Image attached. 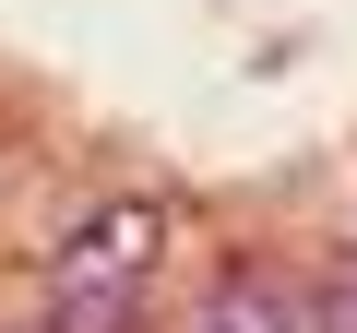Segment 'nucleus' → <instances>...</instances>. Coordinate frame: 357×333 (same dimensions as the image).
I'll return each mask as SVG.
<instances>
[{
  "instance_id": "f257e3e1",
  "label": "nucleus",
  "mask_w": 357,
  "mask_h": 333,
  "mask_svg": "<svg viewBox=\"0 0 357 333\" xmlns=\"http://www.w3.org/2000/svg\"><path fill=\"white\" fill-rule=\"evenodd\" d=\"M155 250H167V203H107V215H84V226L60 238V262H48V309L84 321V333H131Z\"/></svg>"
},
{
  "instance_id": "f03ea898",
  "label": "nucleus",
  "mask_w": 357,
  "mask_h": 333,
  "mask_svg": "<svg viewBox=\"0 0 357 333\" xmlns=\"http://www.w3.org/2000/svg\"><path fill=\"white\" fill-rule=\"evenodd\" d=\"M191 333H310V286H274V274H227V286L191 309Z\"/></svg>"
},
{
  "instance_id": "7ed1b4c3",
  "label": "nucleus",
  "mask_w": 357,
  "mask_h": 333,
  "mask_svg": "<svg viewBox=\"0 0 357 333\" xmlns=\"http://www.w3.org/2000/svg\"><path fill=\"white\" fill-rule=\"evenodd\" d=\"M36 333H84V321H60V309H48V321H36Z\"/></svg>"
}]
</instances>
